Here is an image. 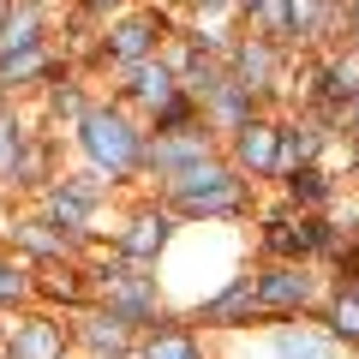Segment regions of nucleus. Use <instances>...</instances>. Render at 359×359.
Returning a JSON list of instances; mask_svg holds the SVG:
<instances>
[{
  "label": "nucleus",
  "mask_w": 359,
  "mask_h": 359,
  "mask_svg": "<svg viewBox=\"0 0 359 359\" xmlns=\"http://www.w3.org/2000/svg\"><path fill=\"white\" fill-rule=\"evenodd\" d=\"M240 162L269 168V162H276V132L257 126V120H245V126H240Z\"/></svg>",
  "instance_id": "nucleus-10"
},
{
  "label": "nucleus",
  "mask_w": 359,
  "mask_h": 359,
  "mask_svg": "<svg viewBox=\"0 0 359 359\" xmlns=\"http://www.w3.org/2000/svg\"><path fill=\"white\" fill-rule=\"evenodd\" d=\"M353 25H359V0H353Z\"/></svg>",
  "instance_id": "nucleus-26"
},
{
  "label": "nucleus",
  "mask_w": 359,
  "mask_h": 359,
  "mask_svg": "<svg viewBox=\"0 0 359 359\" xmlns=\"http://www.w3.org/2000/svg\"><path fill=\"white\" fill-rule=\"evenodd\" d=\"M269 245H276V252H311V245H323V228L318 222H276V228H269Z\"/></svg>",
  "instance_id": "nucleus-11"
},
{
  "label": "nucleus",
  "mask_w": 359,
  "mask_h": 359,
  "mask_svg": "<svg viewBox=\"0 0 359 359\" xmlns=\"http://www.w3.org/2000/svg\"><path fill=\"white\" fill-rule=\"evenodd\" d=\"M120 245H126V257H156V252L168 245V216H138Z\"/></svg>",
  "instance_id": "nucleus-7"
},
{
  "label": "nucleus",
  "mask_w": 359,
  "mask_h": 359,
  "mask_svg": "<svg viewBox=\"0 0 359 359\" xmlns=\"http://www.w3.org/2000/svg\"><path fill=\"white\" fill-rule=\"evenodd\" d=\"M245 306H257V294H252V282H233L228 294L216 299V306H204V318H210V323H228V318H240Z\"/></svg>",
  "instance_id": "nucleus-14"
},
{
  "label": "nucleus",
  "mask_w": 359,
  "mask_h": 359,
  "mask_svg": "<svg viewBox=\"0 0 359 359\" xmlns=\"http://www.w3.org/2000/svg\"><path fill=\"white\" fill-rule=\"evenodd\" d=\"M294 192H306V198H323V174H311V168H306V174H294Z\"/></svg>",
  "instance_id": "nucleus-23"
},
{
  "label": "nucleus",
  "mask_w": 359,
  "mask_h": 359,
  "mask_svg": "<svg viewBox=\"0 0 359 359\" xmlns=\"http://www.w3.org/2000/svg\"><path fill=\"white\" fill-rule=\"evenodd\" d=\"M335 335L359 341V294H341V306H335Z\"/></svg>",
  "instance_id": "nucleus-19"
},
{
  "label": "nucleus",
  "mask_w": 359,
  "mask_h": 359,
  "mask_svg": "<svg viewBox=\"0 0 359 359\" xmlns=\"http://www.w3.org/2000/svg\"><path fill=\"white\" fill-rule=\"evenodd\" d=\"M18 156H25V138H18V120H0V174H13Z\"/></svg>",
  "instance_id": "nucleus-17"
},
{
  "label": "nucleus",
  "mask_w": 359,
  "mask_h": 359,
  "mask_svg": "<svg viewBox=\"0 0 359 359\" xmlns=\"http://www.w3.org/2000/svg\"><path fill=\"white\" fill-rule=\"evenodd\" d=\"M132 96L150 102V108H168V102H174V72H168V66L138 60V66H132Z\"/></svg>",
  "instance_id": "nucleus-5"
},
{
  "label": "nucleus",
  "mask_w": 359,
  "mask_h": 359,
  "mask_svg": "<svg viewBox=\"0 0 359 359\" xmlns=\"http://www.w3.org/2000/svg\"><path fill=\"white\" fill-rule=\"evenodd\" d=\"M0 48H36V13H6L0 18Z\"/></svg>",
  "instance_id": "nucleus-12"
},
{
  "label": "nucleus",
  "mask_w": 359,
  "mask_h": 359,
  "mask_svg": "<svg viewBox=\"0 0 359 359\" xmlns=\"http://www.w3.org/2000/svg\"><path fill=\"white\" fill-rule=\"evenodd\" d=\"M347 114H353V126H359V96H347Z\"/></svg>",
  "instance_id": "nucleus-24"
},
{
  "label": "nucleus",
  "mask_w": 359,
  "mask_h": 359,
  "mask_svg": "<svg viewBox=\"0 0 359 359\" xmlns=\"http://www.w3.org/2000/svg\"><path fill=\"white\" fill-rule=\"evenodd\" d=\"M252 294H257V306H269V311H287V306H306V294H311V276H299L294 264H282V269H269V276L252 287Z\"/></svg>",
  "instance_id": "nucleus-4"
},
{
  "label": "nucleus",
  "mask_w": 359,
  "mask_h": 359,
  "mask_svg": "<svg viewBox=\"0 0 359 359\" xmlns=\"http://www.w3.org/2000/svg\"><path fill=\"white\" fill-rule=\"evenodd\" d=\"M30 72H42V48H18V60H0V84L30 78Z\"/></svg>",
  "instance_id": "nucleus-18"
},
{
  "label": "nucleus",
  "mask_w": 359,
  "mask_h": 359,
  "mask_svg": "<svg viewBox=\"0 0 359 359\" xmlns=\"http://www.w3.org/2000/svg\"><path fill=\"white\" fill-rule=\"evenodd\" d=\"M144 359H198V347L186 341V335H156V341L144 347Z\"/></svg>",
  "instance_id": "nucleus-16"
},
{
  "label": "nucleus",
  "mask_w": 359,
  "mask_h": 359,
  "mask_svg": "<svg viewBox=\"0 0 359 359\" xmlns=\"http://www.w3.org/2000/svg\"><path fill=\"white\" fill-rule=\"evenodd\" d=\"M90 347H96V353H120V347H126V323H120L114 311L96 318V323H90Z\"/></svg>",
  "instance_id": "nucleus-15"
},
{
  "label": "nucleus",
  "mask_w": 359,
  "mask_h": 359,
  "mask_svg": "<svg viewBox=\"0 0 359 359\" xmlns=\"http://www.w3.org/2000/svg\"><path fill=\"white\" fill-rule=\"evenodd\" d=\"M90 204H96V186H60V192H54V222H60V228H84Z\"/></svg>",
  "instance_id": "nucleus-8"
},
{
  "label": "nucleus",
  "mask_w": 359,
  "mask_h": 359,
  "mask_svg": "<svg viewBox=\"0 0 359 359\" xmlns=\"http://www.w3.org/2000/svg\"><path fill=\"white\" fill-rule=\"evenodd\" d=\"M84 6H96V13H102V6H114V0H84Z\"/></svg>",
  "instance_id": "nucleus-25"
},
{
  "label": "nucleus",
  "mask_w": 359,
  "mask_h": 359,
  "mask_svg": "<svg viewBox=\"0 0 359 359\" xmlns=\"http://www.w3.org/2000/svg\"><path fill=\"white\" fill-rule=\"evenodd\" d=\"M25 245H36V252H60L66 240H60V233H42L36 222H30V228H25Z\"/></svg>",
  "instance_id": "nucleus-22"
},
{
  "label": "nucleus",
  "mask_w": 359,
  "mask_h": 359,
  "mask_svg": "<svg viewBox=\"0 0 359 359\" xmlns=\"http://www.w3.org/2000/svg\"><path fill=\"white\" fill-rule=\"evenodd\" d=\"M78 132H84L90 162L102 168L108 180H126L132 168L144 162V138H138V132H132L120 114H108V108H90V114H78Z\"/></svg>",
  "instance_id": "nucleus-1"
},
{
  "label": "nucleus",
  "mask_w": 359,
  "mask_h": 359,
  "mask_svg": "<svg viewBox=\"0 0 359 359\" xmlns=\"http://www.w3.org/2000/svg\"><path fill=\"white\" fill-rule=\"evenodd\" d=\"M150 311H156V294H150L144 282H132V287H120V294H114V318H120V323L150 318Z\"/></svg>",
  "instance_id": "nucleus-13"
},
{
  "label": "nucleus",
  "mask_w": 359,
  "mask_h": 359,
  "mask_svg": "<svg viewBox=\"0 0 359 359\" xmlns=\"http://www.w3.org/2000/svg\"><path fill=\"white\" fill-rule=\"evenodd\" d=\"M144 48H150V18H132V25H120L114 42H108V54H114V60H126V66H138Z\"/></svg>",
  "instance_id": "nucleus-9"
},
{
  "label": "nucleus",
  "mask_w": 359,
  "mask_h": 359,
  "mask_svg": "<svg viewBox=\"0 0 359 359\" xmlns=\"http://www.w3.org/2000/svg\"><path fill=\"white\" fill-rule=\"evenodd\" d=\"M18 294H25V276H18V269L0 257V306H6V299H18Z\"/></svg>",
  "instance_id": "nucleus-21"
},
{
  "label": "nucleus",
  "mask_w": 359,
  "mask_h": 359,
  "mask_svg": "<svg viewBox=\"0 0 359 359\" xmlns=\"http://www.w3.org/2000/svg\"><path fill=\"white\" fill-rule=\"evenodd\" d=\"M144 156H150V162L162 168V174H174V180H180L186 168L210 162V138H204V132H174V138H156Z\"/></svg>",
  "instance_id": "nucleus-3"
},
{
  "label": "nucleus",
  "mask_w": 359,
  "mask_h": 359,
  "mask_svg": "<svg viewBox=\"0 0 359 359\" xmlns=\"http://www.w3.org/2000/svg\"><path fill=\"white\" fill-rule=\"evenodd\" d=\"M13 359H60V330L54 323H25V330L13 335Z\"/></svg>",
  "instance_id": "nucleus-6"
},
{
  "label": "nucleus",
  "mask_w": 359,
  "mask_h": 359,
  "mask_svg": "<svg viewBox=\"0 0 359 359\" xmlns=\"http://www.w3.org/2000/svg\"><path fill=\"white\" fill-rule=\"evenodd\" d=\"M330 90H335V96H359V60L353 66H330Z\"/></svg>",
  "instance_id": "nucleus-20"
},
{
  "label": "nucleus",
  "mask_w": 359,
  "mask_h": 359,
  "mask_svg": "<svg viewBox=\"0 0 359 359\" xmlns=\"http://www.w3.org/2000/svg\"><path fill=\"white\" fill-rule=\"evenodd\" d=\"M174 198H180V210H192V216H233V210H240V180H233L228 168H216V162H198V168H186V174L174 180Z\"/></svg>",
  "instance_id": "nucleus-2"
}]
</instances>
